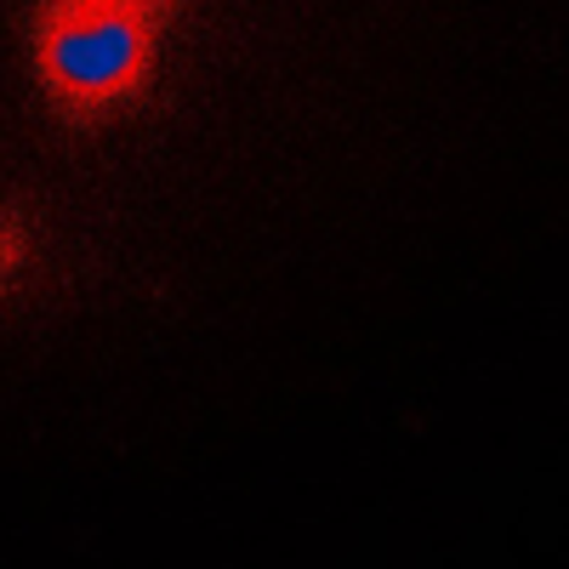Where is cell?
Returning <instances> with one entry per match:
<instances>
[{
	"label": "cell",
	"instance_id": "7a4b0ae2",
	"mask_svg": "<svg viewBox=\"0 0 569 569\" xmlns=\"http://www.w3.org/2000/svg\"><path fill=\"white\" fill-rule=\"evenodd\" d=\"M29 246H34L29 222L12 217V211H0V297H7L12 284H18V273L29 268Z\"/></svg>",
	"mask_w": 569,
	"mask_h": 569
},
{
	"label": "cell",
	"instance_id": "6da1fadb",
	"mask_svg": "<svg viewBox=\"0 0 569 569\" xmlns=\"http://www.w3.org/2000/svg\"><path fill=\"white\" fill-rule=\"evenodd\" d=\"M188 0H34L29 63L63 131H98L154 86L160 40Z\"/></svg>",
	"mask_w": 569,
	"mask_h": 569
}]
</instances>
